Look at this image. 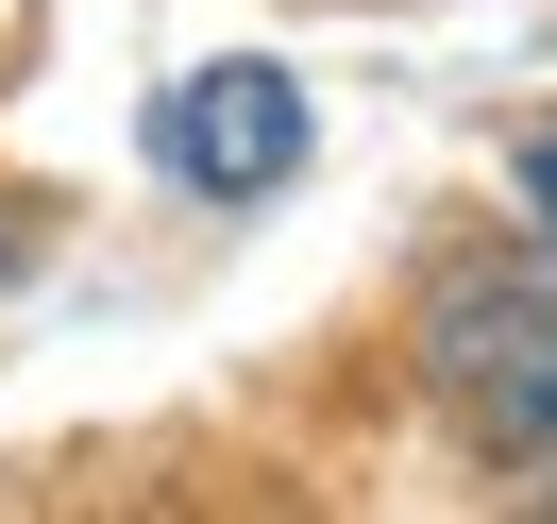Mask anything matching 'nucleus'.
<instances>
[{
    "label": "nucleus",
    "instance_id": "f257e3e1",
    "mask_svg": "<svg viewBox=\"0 0 557 524\" xmlns=\"http://www.w3.org/2000/svg\"><path fill=\"white\" fill-rule=\"evenodd\" d=\"M422 373H440L456 440L523 508H557V271L541 254H456L440 305H422Z\"/></svg>",
    "mask_w": 557,
    "mask_h": 524
},
{
    "label": "nucleus",
    "instance_id": "f03ea898",
    "mask_svg": "<svg viewBox=\"0 0 557 524\" xmlns=\"http://www.w3.org/2000/svg\"><path fill=\"white\" fill-rule=\"evenodd\" d=\"M152 153H170L203 204H253V186L305 170V85L253 69V51H237V69H186L170 102H152Z\"/></svg>",
    "mask_w": 557,
    "mask_h": 524
},
{
    "label": "nucleus",
    "instance_id": "7ed1b4c3",
    "mask_svg": "<svg viewBox=\"0 0 557 524\" xmlns=\"http://www.w3.org/2000/svg\"><path fill=\"white\" fill-rule=\"evenodd\" d=\"M523 204L557 220V119H541V136H523Z\"/></svg>",
    "mask_w": 557,
    "mask_h": 524
}]
</instances>
